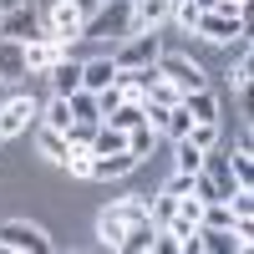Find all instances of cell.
Instances as JSON below:
<instances>
[{
    "label": "cell",
    "instance_id": "cell-20",
    "mask_svg": "<svg viewBox=\"0 0 254 254\" xmlns=\"http://www.w3.org/2000/svg\"><path fill=\"white\" fill-rule=\"evenodd\" d=\"M142 102H153V107H178V102H183V92H178L173 81H168V76L158 71V76H153V87H147V97H142Z\"/></svg>",
    "mask_w": 254,
    "mask_h": 254
},
{
    "label": "cell",
    "instance_id": "cell-8",
    "mask_svg": "<svg viewBox=\"0 0 254 254\" xmlns=\"http://www.w3.org/2000/svg\"><path fill=\"white\" fill-rule=\"evenodd\" d=\"M137 163H142V158H132L127 147H117V153H92V168H87V178H97V183H112V178H127Z\"/></svg>",
    "mask_w": 254,
    "mask_h": 254
},
{
    "label": "cell",
    "instance_id": "cell-34",
    "mask_svg": "<svg viewBox=\"0 0 254 254\" xmlns=\"http://www.w3.org/2000/svg\"><path fill=\"white\" fill-rule=\"evenodd\" d=\"M0 142H5V137H0Z\"/></svg>",
    "mask_w": 254,
    "mask_h": 254
},
{
    "label": "cell",
    "instance_id": "cell-12",
    "mask_svg": "<svg viewBox=\"0 0 254 254\" xmlns=\"http://www.w3.org/2000/svg\"><path fill=\"white\" fill-rule=\"evenodd\" d=\"M168 10H173V0H132V31H158Z\"/></svg>",
    "mask_w": 254,
    "mask_h": 254
},
{
    "label": "cell",
    "instance_id": "cell-3",
    "mask_svg": "<svg viewBox=\"0 0 254 254\" xmlns=\"http://www.w3.org/2000/svg\"><path fill=\"white\" fill-rule=\"evenodd\" d=\"M0 249H15V254H51V239L41 224H26V219H10L0 224Z\"/></svg>",
    "mask_w": 254,
    "mask_h": 254
},
{
    "label": "cell",
    "instance_id": "cell-18",
    "mask_svg": "<svg viewBox=\"0 0 254 254\" xmlns=\"http://www.w3.org/2000/svg\"><path fill=\"white\" fill-rule=\"evenodd\" d=\"M249 76H254V66H249V36H239V56L229 61V87L249 92Z\"/></svg>",
    "mask_w": 254,
    "mask_h": 254
},
{
    "label": "cell",
    "instance_id": "cell-7",
    "mask_svg": "<svg viewBox=\"0 0 254 254\" xmlns=\"http://www.w3.org/2000/svg\"><path fill=\"white\" fill-rule=\"evenodd\" d=\"M41 31V15H36V5H15V10H0V41H31Z\"/></svg>",
    "mask_w": 254,
    "mask_h": 254
},
{
    "label": "cell",
    "instance_id": "cell-25",
    "mask_svg": "<svg viewBox=\"0 0 254 254\" xmlns=\"http://www.w3.org/2000/svg\"><path fill=\"white\" fill-rule=\"evenodd\" d=\"M153 234H158V224H132V229H127V239H122V249H127V254L153 249Z\"/></svg>",
    "mask_w": 254,
    "mask_h": 254
},
{
    "label": "cell",
    "instance_id": "cell-17",
    "mask_svg": "<svg viewBox=\"0 0 254 254\" xmlns=\"http://www.w3.org/2000/svg\"><path fill=\"white\" fill-rule=\"evenodd\" d=\"M173 163H178V173H198V168H208V153H203V147H193V142H188V137H173Z\"/></svg>",
    "mask_w": 254,
    "mask_h": 254
},
{
    "label": "cell",
    "instance_id": "cell-6",
    "mask_svg": "<svg viewBox=\"0 0 254 254\" xmlns=\"http://www.w3.org/2000/svg\"><path fill=\"white\" fill-rule=\"evenodd\" d=\"M81 26H87V10H81L76 0H56L51 15H46V31L56 41H81Z\"/></svg>",
    "mask_w": 254,
    "mask_h": 254
},
{
    "label": "cell",
    "instance_id": "cell-24",
    "mask_svg": "<svg viewBox=\"0 0 254 254\" xmlns=\"http://www.w3.org/2000/svg\"><path fill=\"white\" fill-rule=\"evenodd\" d=\"M188 127H193V117H188V112H183V102H178V107H168V112H163L158 132H168V137H188Z\"/></svg>",
    "mask_w": 254,
    "mask_h": 254
},
{
    "label": "cell",
    "instance_id": "cell-15",
    "mask_svg": "<svg viewBox=\"0 0 254 254\" xmlns=\"http://www.w3.org/2000/svg\"><path fill=\"white\" fill-rule=\"evenodd\" d=\"M112 81H117V66H112V56L81 61V87H87V92H107Z\"/></svg>",
    "mask_w": 254,
    "mask_h": 254
},
{
    "label": "cell",
    "instance_id": "cell-5",
    "mask_svg": "<svg viewBox=\"0 0 254 254\" xmlns=\"http://www.w3.org/2000/svg\"><path fill=\"white\" fill-rule=\"evenodd\" d=\"M158 71H163L168 81H173L178 92H193V87H208L203 66H198L193 56H183V51H163V56H158Z\"/></svg>",
    "mask_w": 254,
    "mask_h": 254
},
{
    "label": "cell",
    "instance_id": "cell-26",
    "mask_svg": "<svg viewBox=\"0 0 254 254\" xmlns=\"http://www.w3.org/2000/svg\"><path fill=\"white\" fill-rule=\"evenodd\" d=\"M188 142L203 147V153H214V147H219V122H193V127H188Z\"/></svg>",
    "mask_w": 254,
    "mask_h": 254
},
{
    "label": "cell",
    "instance_id": "cell-11",
    "mask_svg": "<svg viewBox=\"0 0 254 254\" xmlns=\"http://www.w3.org/2000/svg\"><path fill=\"white\" fill-rule=\"evenodd\" d=\"M107 214H112V219H122L127 229H132V224H153V203H147V193H127V198L107 203Z\"/></svg>",
    "mask_w": 254,
    "mask_h": 254
},
{
    "label": "cell",
    "instance_id": "cell-16",
    "mask_svg": "<svg viewBox=\"0 0 254 254\" xmlns=\"http://www.w3.org/2000/svg\"><path fill=\"white\" fill-rule=\"evenodd\" d=\"M66 107H71V122H102V102H97V92H87V87H76V92L66 97Z\"/></svg>",
    "mask_w": 254,
    "mask_h": 254
},
{
    "label": "cell",
    "instance_id": "cell-30",
    "mask_svg": "<svg viewBox=\"0 0 254 254\" xmlns=\"http://www.w3.org/2000/svg\"><path fill=\"white\" fill-rule=\"evenodd\" d=\"M173 208H178V198H168V193H158V203H153V224L163 229L168 219H173Z\"/></svg>",
    "mask_w": 254,
    "mask_h": 254
},
{
    "label": "cell",
    "instance_id": "cell-4",
    "mask_svg": "<svg viewBox=\"0 0 254 254\" xmlns=\"http://www.w3.org/2000/svg\"><path fill=\"white\" fill-rule=\"evenodd\" d=\"M193 36H203V41H214V46H229V41H239L244 36V15H229V10H198V20H193Z\"/></svg>",
    "mask_w": 254,
    "mask_h": 254
},
{
    "label": "cell",
    "instance_id": "cell-1",
    "mask_svg": "<svg viewBox=\"0 0 254 254\" xmlns=\"http://www.w3.org/2000/svg\"><path fill=\"white\" fill-rule=\"evenodd\" d=\"M127 31H132V0H102V5L87 15V26H81V36H92V41L127 36Z\"/></svg>",
    "mask_w": 254,
    "mask_h": 254
},
{
    "label": "cell",
    "instance_id": "cell-23",
    "mask_svg": "<svg viewBox=\"0 0 254 254\" xmlns=\"http://www.w3.org/2000/svg\"><path fill=\"white\" fill-rule=\"evenodd\" d=\"M61 168H66L71 178H87V168H92V147H76V142H66V153H61Z\"/></svg>",
    "mask_w": 254,
    "mask_h": 254
},
{
    "label": "cell",
    "instance_id": "cell-33",
    "mask_svg": "<svg viewBox=\"0 0 254 254\" xmlns=\"http://www.w3.org/2000/svg\"><path fill=\"white\" fill-rule=\"evenodd\" d=\"M76 5H81V10H87V15H92V10H97V5H102V0H76Z\"/></svg>",
    "mask_w": 254,
    "mask_h": 254
},
{
    "label": "cell",
    "instance_id": "cell-10",
    "mask_svg": "<svg viewBox=\"0 0 254 254\" xmlns=\"http://www.w3.org/2000/svg\"><path fill=\"white\" fill-rule=\"evenodd\" d=\"M46 76H51V92H56V97H71V92L81 87V61L66 51V56H56V61H51V71H46Z\"/></svg>",
    "mask_w": 254,
    "mask_h": 254
},
{
    "label": "cell",
    "instance_id": "cell-28",
    "mask_svg": "<svg viewBox=\"0 0 254 254\" xmlns=\"http://www.w3.org/2000/svg\"><path fill=\"white\" fill-rule=\"evenodd\" d=\"M198 10H203L198 0H173V10H168V15H173V20H178L183 31H193V20H198Z\"/></svg>",
    "mask_w": 254,
    "mask_h": 254
},
{
    "label": "cell",
    "instance_id": "cell-27",
    "mask_svg": "<svg viewBox=\"0 0 254 254\" xmlns=\"http://www.w3.org/2000/svg\"><path fill=\"white\" fill-rule=\"evenodd\" d=\"M41 122H46V127H61V132H66V122H71V107H66V97H51V107L41 112Z\"/></svg>",
    "mask_w": 254,
    "mask_h": 254
},
{
    "label": "cell",
    "instance_id": "cell-31",
    "mask_svg": "<svg viewBox=\"0 0 254 254\" xmlns=\"http://www.w3.org/2000/svg\"><path fill=\"white\" fill-rule=\"evenodd\" d=\"M219 10H229V15H244V10H249V0H219Z\"/></svg>",
    "mask_w": 254,
    "mask_h": 254
},
{
    "label": "cell",
    "instance_id": "cell-19",
    "mask_svg": "<svg viewBox=\"0 0 254 254\" xmlns=\"http://www.w3.org/2000/svg\"><path fill=\"white\" fill-rule=\"evenodd\" d=\"M36 147H41V158L61 163V153H66V132H61V127H46V122H41V132H36Z\"/></svg>",
    "mask_w": 254,
    "mask_h": 254
},
{
    "label": "cell",
    "instance_id": "cell-2",
    "mask_svg": "<svg viewBox=\"0 0 254 254\" xmlns=\"http://www.w3.org/2000/svg\"><path fill=\"white\" fill-rule=\"evenodd\" d=\"M158 56H163V36L158 31H127V41L117 46V56H112V66L117 71H127V66H153Z\"/></svg>",
    "mask_w": 254,
    "mask_h": 254
},
{
    "label": "cell",
    "instance_id": "cell-14",
    "mask_svg": "<svg viewBox=\"0 0 254 254\" xmlns=\"http://www.w3.org/2000/svg\"><path fill=\"white\" fill-rule=\"evenodd\" d=\"M229 178H234V188H254V153H249V132L239 147H229Z\"/></svg>",
    "mask_w": 254,
    "mask_h": 254
},
{
    "label": "cell",
    "instance_id": "cell-21",
    "mask_svg": "<svg viewBox=\"0 0 254 254\" xmlns=\"http://www.w3.org/2000/svg\"><path fill=\"white\" fill-rule=\"evenodd\" d=\"M158 142V127L153 122H137V127H127V153L132 158H147V147Z\"/></svg>",
    "mask_w": 254,
    "mask_h": 254
},
{
    "label": "cell",
    "instance_id": "cell-32",
    "mask_svg": "<svg viewBox=\"0 0 254 254\" xmlns=\"http://www.w3.org/2000/svg\"><path fill=\"white\" fill-rule=\"evenodd\" d=\"M15 5H31V0H0V10H15Z\"/></svg>",
    "mask_w": 254,
    "mask_h": 254
},
{
    "label": "cell",
    "instance_id": "cell-22",
    "mask_svg": "<svg viewBox=\"0 0 254 254\" xmlns=\"http://www.w3.org/2000/svg\"><path fill=\"white\" fill-rule=\"evenodd\" d=\"M97 239L107 244V249H122V239H127V224H122V219H112L107 208H102V219H97Z\"/></svg>",
    "mask_w": 254,
    "mask_h": 254
},
{
    "label": "cell",
    "instance_id": "cell-9",
    "mask_svg": "<svg viewBox=\"0 0 254 254\" xmlns=\"http://www.w3.org/2000/svg\"><path fill=\"white\" fill-rule=\"evenodd\" d=\"M41 117L36 107V97H10L5 107H0V137H15V132H26V127Z\"/></svg>",
    "mask_w": 254,
    "mask_h": 254
},
{
    "label": "cell",
    "instance_id": "cell-29",
    "mask_svg": "<svg viewBox=\"0 0 254 254\" xmlns=\"http://www.w3.org/2000/svg\"><path fill=\"white\" fill-rule=\"evenodd\" d=\"M163 193H168V198H183V193H193V173H173V178L163 183Z\"/></svg>",
    "mask_w": 254,
    "mask_h": 254
},
{
    "label": "cell",
    "instance_id": "cell-13",
    "mask_svg": "<svg viewBox=\"0 0 254 254\" xmlns=\"http://www.w3.org/2000/svg\"><path fill=\"white\" fill-rule=\"evenodd\" d=\"M183 112L193 122H219V97L208 87H193V92H183Z\"/></svg>",
    "mask_w": 254,
    "mask_h": 254
}]
</instances>
